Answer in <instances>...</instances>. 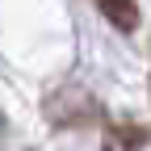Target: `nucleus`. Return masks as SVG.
I'll return each mask as SVG.
<instances>
[{
  "label": "nucleus",
  "instance_id": "f257e3e1",
  "mask_svg": "<svg viewBox=\"0 0 151 151\" xmlns=\"http://www.w3.org/2000/svg\"><path fill=\"white\" fill-rule=\"evenodd\" d=\"M147 147V130L134 122H113L105 130V147L101 151H143Z\"/></svg>",
  "mask_w": 151,
  "mask_h": 151
},
{
  "label": "nucleus",
  "instance_id": "f03ea898",
  "mask_svg": "<svg viewBox=\"0 0 151 151\" xmlns=\"http://www.w3.org/2000/svg\"><path fill=\"white\" fill-rule=\"evenodd\" d=\"M105 17H109V25H118L122 34L130 29H139V0H92Z\"/></svg>",
  "mask_w": 151,
  "mask_h": 151
}]
</instances>
